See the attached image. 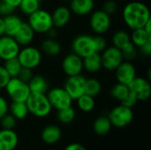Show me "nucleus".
<instances>
[{
	"instance_id": "obj_51",
	"label": "nucleus",
	"mask_w": 151,
	"mask_h": 150,
	"mask_svg": "<svg viewBox=\"0 0 151 150\" xmlns=\"http://www.w3.org/2000/svg\"><path fill=\"white\" fill-rule=\"evenodd\" d=\"M39 2H42V1H43V0H38Z\"/></svg>"
},
{
	"instance_id": "obj_39",
	"label": "nucleus",
	"mask_w": 151,
	"mask_h": 150,
	"mask_svg": "<svg viewBox=\"0 0 151 150\" xmlns=\"http://www.w3.org/2000/svg\"><path fill=\"white\" fill-rule=\"evenodd\" d=\"M104 11H105L107 14L109 15H112L114 14L117 10H118V4L114 1V0H107L104 5H103V9Z\"/></svg>"
},
{
	"instance_id": "obj_14",
	"label": "nucleus",
	"mask_w": 151,
	"mask_h": 150,
	"mask_svg": "<svg viewBox=\"0 0 151 150\" xmlns=\"http://www.w3.org/2000/svg\"><path fill=\"white\" fill-rule=\"evenodd\" d=\"M62 70L67 77L81 74L84 70L82 57L73 52L66 55L62 61Z\"/></svg>"
},
{
	"instance_id": "obj_10",
	"label": "nucleus",
	"mask_w": 151,
	"mask_h": 150,
	"mask_svg": "<svg viewBox=\"0 0 151 150\" xmlns=\"http://www.w3.org/2000/svg\"><path fill=\"white\" fill-rule=\"evenodd\" d=\"M100 54L102 65L107 71H115V69L124 61L121 50L114 46L106 47Z\"/></svg>"
},
{
	"instance_id": "obj_33",
	"label": "nucleus",
	"mask_w": 151,
	"mask_h": 150,
	"mask_svg": "<svg viewBox=\"0 0 151 150\" xmlns=\"http://www.w3.org/2000/svg\"><path fill=\"white\" fill-rule=\"evenodd\" d=\"M40 3L41 2H39L38 0H21L19 8L23 14L29 16L35 11L40 9Z\"/></svg>"
},
{
	"instance_id": "obj_19",
	"label": "nucleus",
	"mask_w": 151,
	"mask_h": 150,
	"mask_svg": "<svg viewBox=\"0 0 151 150\" xmlns=\"http://www.w3.org/2000/svg\"><path fill=\"white\" fill-rule=\"evenodd\" d=\"M19 142V137L13 130H0V150L14 149Z\"/></svg>"
},
{
	"instance_id": "obj_2",
	"label": "nucleus",
	"mask_w": 151,
	"mask_h": 150,
	"mask_svg": "<svg viewBox=\"0 0 151 150\" xmlns=\"http://www.w3.org/2000/svg\"><path fill=\"white\" fill-rule=\"evenodd\" d=\"M26 103L29 113L37 118L47 117L52 111V107L46 94L30 93Z\"/></svg>"
},
{
	"instance_id": "obj_35",
	"label": "nucleus",
	"mask_w": 151,
	"mask_h": 150,
	"mask_svg": "<svg viewBox=\"0 0 151 150\" xmlns=\"http://www.w3.org/2000/svg\"><path fill=\"white\" fill-rule=\"evenodd\" d=\"M124 60L126 61H132L135 59V57L138 55V48L134 46L131 42L127 44L122 50H121Z\"/></svg>"
},
{
	"instance_id": "obj_1",
	"label": "nucleus",
	"mask_w": 151,
	"mask_h": 150,
	"mask_svg": "<svg viewBox=\"0 0 151 150\" xmlns=\"http://www.w3.org/2000/svg\"><path fill=\"white\" fill-rule=\"evenodd\" d=\"M122 18L127 27L134 30L143 27L150 20V11L143 3L133 1L124 7Z\"/></svg>"
},
{
	"instance_id": "obj_50",
	"label": "nucleus",
	"mask_w": 151,
	"mask_h": 150,
	"mask_svg": "<svg viewBox=\"0 0 151 150\" xmlns=\"http://www.w3.org/2000/svg\"><path fill=\"white\" fill-rule=\"evenodd\" d=\"M1 62H2V60H1V58H0V65H1Z\"/></svg>"
},
{
	"instance_id": "obj_20",
	"label": "nucleus",
	"mask_w": 151,
	"mask_h": 150,
	"mask_svg": "<svg viewBox=\"0 0 151 150\" xmlns=\"http://www.w3.org/2000/svg\"><path fill=\"white\" fill-rule=\"evenodd\" d=\"M82 59H83V69L89 73H96L103 67L101 54L98 52H94Z\"/></svg>"
},
{
	"instance_id": "obj_46",
	"label": "nucleus",
	"mask_w": 151,
	"mask_h": 150,
	"mask_svg": "<svg viewBox=\"0 0 151 150\" xmlns=\"http://www.w3.org/2000/svg\"><path fill=\"white\" fill-rule=\"evenodd\" d=\"M2 1L8 4H10L11 6H12L14 8H18L20 2H21V0H2Z\"/></svg>"
},
{
	"instance_id": "obj_5",
	"label": "nucleus",
	"mask_w": 151,
	"mask_h": 150,
	"mask_svg": "<svg viewBox=\"0 0 151 150\" xmlns=\"http://www.w3.org/2000/svg\"><path fill=\"white\" fill-rule=\"evenodd\" d=\"M4 89L12 102H26L31 93L28 84L18 77L11 78Z\"/></svg>"
},
{
	"instance_id": "obj_52",
	"label": "nucleus",
	"mask_w": 151,
	"mask_h": 150,
	"mask_svg": "<svg viewBox=\"0 0 151 150\" xmlns=\"http://www.w3.org/2000/svg\"><path fill=\"white\" fill-rule=\"evenodd\" d=\"M1 2H2V0H0V3H1Z\"/></svg>"
},
{
	"instance_id": "obj_29",
	"label": "nucleus",
	"mask_w": 151,
	"mask_h": 150,
	"mask_svg": "<svg viewBox=\"0 0 151 150\" xmlns=\"http://www.w3.org/2000/svg\"><path fill=\"white\" fill-rule=\"evenodd\" d=\"M77 102V106L78 108L82 111L83 112H90L94 110L96 102H95V97H92L90 95H88L86 94L82 95L80 96L78 99L75 100Z\"/></svg>"
},
{
	"instance_id": "obj_34",
	"label": "nucleus",
	"mask_w": 151,
	"mask_h": 150,
	"mask_svg": "<svg viewBox=\"0 0 151 150\" xmlns=\"http://www.w3.org/2000/svg\"><path fill=\"white\" fill-rule=\"evenodd\" d=\"M4 65L3 66L4 67V69L6 70V72H8V74L11 76V78L13 77H17L20 69H21V65L19 61V59L17 57H13L8 60L4 61Z\"/></svg>"
},
{
	"instance_id": "obj_37",
	"label": "nucleus",
	"mask_w": 151,
	"mask_h": 150,
	"mask_svg": "<svg viewBox=\"0 0 151 150\" xmlns=\"http://www.w3.org/2000/svg\"><path fill=\"white\" fill-rule=\"evenodd\" d=\"M94 41H95L96 51L98 53H101L107 47V42L105 38L101 34H96V36H94Z\"/></svg>"
},
{
	"instance_id": "obj_25",
	"label": "nucleus",
	"mask_w": 151,
	"mask_h": 150,
	"mask_svg": "<svg viewBox=\"0 0 151 150\" xmlns=\"http://www.w3.org/2000/svg\"><path fill=\"white\" fill-rule=\"evenodd\" d=\"M130 40L131 42L139 49L140 47L144 45L148 41L151 40V36L148 34V33L144 30L143 27H142L133 30L132 34H130Z\"/></svg>"
},
{
	"instance_id": "obj_4",
	"label": "nucleus",
	"mask_w": 151,
	"mask_h": 150,
	"mask_svg": "<svg viewBox=\"0 0 151 150\" xmlns=\"http://www.w3.org/2000/svg\"><path fill=\"white\" fill-rule=\"evenodd\" d=\"M17 58L19 59L22 67L34 70L41 65L42 55L38 48L27 45L20 48Z\"/></svg>"
},
{
	"instance_id": "obj_47",
	"label": "nucleus",
	"mask_w": 151,
	"mask_h": 150,
	"mask_svg": "<svg viewBox=\"0 0 151 150\" xmlns=\"http://www.w3.org/2000/svg\"><path fill=\"white\" fill-rule=\"evenodd\" d=\"M46 34H48L49 38H55L57 36V31H56V29H54V27H52L50 30H49Z\"/></svg>"
},
{
	"instance_id": "obj_21",
	"label": "nucleus",
	"mask_w": 151,
	"mask_h": 150,
	"mask_svg": "<svg viewBox=\"0 0 151 150\" xmlns=\"http://www.w3.org/2000/svg\"><path fill=\"white\" fill-rule=\"evenodd\" d=\"M4 19V34L13 36L19 27L22 24V19L19 16L12 13L3 18Z\"/></svg>"
},
{
	"instance_id": "obj_16",
	"label": "nucleus",
	"mask_w": 151,
	"mask_h": 150,
	"mask_svg": "<svg viewBox=\"0 0 151 150\" xmlns=\"http://www.w3.org/2000/svg\"><path fill=\"white\" fill-rule=\"evenodd\" d=\"M35 33L27 22H22L21 26L13 35V38L20 47L30 45L35 39Z\"/></svg>"
},
{
	"instance_id": "obj_45",
	"label": "nucleus",
	"mask_w": 151,
	"mask_h": 150,
	"mask_svg": "<svg viewBox=\"0 0 151 150\" xmlns=\"http://www.w3.org/2000/svg\"><path fill=\"white\" fill-rule=\"evenodd\" d=\"M64 150H86V149L79 143H71L68 146H66V148Z\"/></svg>"
},
{
	"instance_id": "obj_27",
	"label": "nucleus",
	"mask_w": 151,
	"mask_h": 150,
	"mask_svg": "<svg viewBox=\"0 0 151 150\" xmlns=\"http://www.w3.org/2000/svg\"><path fill=\"white\" fill-rule=\"evenodd\" d=\"M111 124L108 117L105 116H101L97 118L94 124H93V129L94 132L98 134V135H105L107 134L111 128Z\"/></svg>"
},
{
	"instance_id": "obj_53",
	"label": "nucleus",
	"mask_w": 151,
	"mask_h": 150,
	"mask_svg": "<svg viewBox=\"0 0 151 150\" xmlns=\"http://www.w3.org/2000/svg\"><path fill=\"white\" fill-rule=\"evenodd\" d=\"M12 150H16V149H12Z\"/></svg>"
},
{
	"instance_id": "obj_3",
	"label": "nucleus",
	"mask_w": 151,
	"mask_h": 150,
	"mask_svg": "<svg viewBox=\"0 0 151 150\" xmlns=\"http://www.w3.org/2000/svg\"><path fill=\"white\" fill-rule=\"evenodd\" d=\"M27 23L35 34H46L53 27L51 13L43 9H38L28 16Z\"/></svg>"
},
{
	"instance_id": "obj_38",
	"label": "nucleus",
	"mask_w": 151,
	"mask_h": 150,
	"mask_svg": "<svg viewBox=\"0 0 151 150\" xmlns=\"http://www.w3.org/2000/svg\"><path fill=\"white\" fill-rule=\"evenodd\" d=\"M33 76H34V73H33L32 69L26 68V67H21V69H20V71H19L17 77L19 80H21L22 81H24L26 83H28Z\"/></svg>"
},
{
	"instance_id": "obj_22",
	"label": "nucleus",
	"mask_w": 151,
	"mask_h": 150,
	"mask_svg": "<svg viewBox=\"0 0 151 150\" xmlns=\"http://www.w3.org/2000/svg\"><path fill=\"white\" fill-rule=\"evenodd\" d=\"M27 84L31 93L46 94L49 90L48 80L42 75H34Z\"/></svg>"
},
{
	"instance_id": "obj_49",
	"label": "nucleus",
	"mask_w": 151,
	"mask_h": 150,
	"mask_svg": "<svg viewBox=\"0 0 151 150\" xmlns=\"http://www.w3.org/2000/svg\"><path fill=\"white\" fill-rule=\"evenodd\" d=\"M150 23H151V19L150 21H148L147 23H146V25L143 27V28H144V30L148 33V34H150L151 36V26H150Z\"/></svg>"
},
{
	"instance_id": "obj_26",
	"label": "nucleus",
	"mask_w": 151,
	"mask_h": 150,
	"mask_svg": "<svg viewBox=\"0 0 151 150\" xmlns=\"http://www.w3.org/2000/svg\"><path fill=\"white\" fill-rule=\"evenodd\" d=\"M9 111L16 119H24L29 113L26 102H12L9 106Z\"/></svg>"
},
{
	"instance_id": "obj_32",
	"label": "nucleus",
	"mask_w": 151,
	"mask_h": 150,
	"mask_svg": "<svg viewBox=\"0 0 151 150\" xmlns=\"http://www.w3.org/2000/svg\"><path fill=\"white\" fill-rule=\"evenodd\" d=\"M130 90L127 85L118 82L111 89V95L113 99L118 101H122L128 94Z\"/></svg>"
},
{
	"instance_id": "obj_18",
	"label": "nucleus",
	"mask_w": 151,
	"mask_h": 150,
	"mask_svg": "<svg viewBox=\"0 0 151 150\" xmlns=\"http://www.w3.org/2000/svg\"><path fill=\"white\" fill-rule=\"evenodd\" d=\"M94 7V0H71L69 9L75 15L86 16L93 11Z\"/></svg>"
},
{
	"instance_id": "obj_9",
	"label": "nucleus",
	"mask_w": 151,
	"mask_h": 150,
	"mask_svg": "<svg viewBox=\"0 0 151 150\" xmlns=\"http://www.w3.org/2000/svg\"><path fill=\"white\" fill-rule=\"evenodd\" d=\"M89 26L95 34L103 35L111 28V15L107 14L103 10H96L91 13L89 19Z\"/></svg>"
},
{
	"instance_id": "obj_30",
	"label": "nucleus",
	"mask_w": 151,
	"mask_h": 150,
	"mask_svg": "<svg viewBox=\"0 0 151 150\" xmlns=\"http://www.w3.org/2000/svg\"><path fill=\"white\" fill-rule=\"evenodd\" d=\"M102 90V84L101 82L95 78L87 79L86 85H85V94L90 95L92 97H96L100 94Z\"/></svg>"
},
{
	"instance_id": "obj_24",
	"label": "nucleus",
	"mask_w": 151,
	"mask_h": 150,
	"mask_svg": "<svg viewBox=\"0 0 151 150\" xmlns=\"http://www.w3.org/2000/svg\"><path fill=\"white\" fill-rule=\"evenodd\" d=\"M41 50L48 56H58L61 51V45L55 38H47L42 42Z\"/></svg>"
},
{
	"instance_id": "obj_8",
	"label": "nucleus",
	"mask_w": 151,
	"mask_h": 150,
	"mask_svg": "<svg viewBox=\"0 0 151 150\" xmlns=\"http://www.w3.org/2000/svg\"><path fill=\"white\" fill-rule=\"evenodd\" d=\"M47 97L53 109L57 111L72 106L73 99L64 88H53L47 92Z\"/></svg>"
},
{
	"instance_id": "obj_42",
	"label": "nucleus",
	"mask_w": 151,
	"mask_h": 150,
	"mask_svg": "<svg viewBox=\"0 0 151 150\" xmlns=\"http://www.w3.org/2000/svg\"><path fill=\"white\" fill-rule=\"evenodd\" d=\"M15 9L16 8H14V7L11 6L10 4L2 1L0 3V16L4 18L7 15H10L14 12Z\"/></svg>"
},
{
	"instance_id": "obj_40",
	"label": "nucleus",
	"mask_w": 151,
	"mask_h": 150,
	"mask_svg": "<svg viewBox=\"0 0 151 150\" xmlns=\"http://www.w3.org/2000/svg\"><path fill=\"white\" fill-rule=\"evenodd\" d=\"M137 102H138V100L136 99V97L131 92H129V94L122 101H120V104L132 109L134 106H135Z\"/></svg>"
},
{
	"instance_id": "obj_13",
	"label": "nucleus",
	"mask_w": 151,
	"mask_h": 150,
	"mask_svg": "<svg viewBox=\"0 0 151 150\" xmlns=\"http://www.w3.org/2000/svg\"><path fill=\"white\" fill-rule=\"evenodd\" d=\"M20 46L13 38V36L4 34L0 37V58L5 61L13 57H17Z\"/></svg>"
},
{
	"instance_id": "obj_48",
	"label": "nucleus",
	"mask_w": 151,
	"mask_h": 150,
	"mask_svg": "<svg viewBox=\"0 0 151 150\" xmlns=\"http://www.w3.org/2000/svg\"><path fill=\"white\" fill-rule=\"evenodd\" d=\"M4 34V19L0 16V37Z\"/></svg>"
},
{
	"instance_id": "obj_31",
	"label": "nucleus",
	"mask_w": 151,
	"mask_h": 150,
	"mask_svg": "<svg viewBox=\"0 0 151 150\" xmlns=\"http://www.w3.org/2000/svg\"><path fill=\"white\" fill-rule=\"evenodd\" d=\"M75 116H76L75 110L72 106L58 111V114H57L58 120L62 124L72 123L74 120Z\"/></svg>"
},
{
	"instance_id": "obj_28",
	"label": "nucleus",
	"mask_w": 151,
	"mask_h": 150,
	"mask_svg": "<svg viewBox=\"0 0 151 150\" xmlns=\"http://www.w3.org/2000/svg\"><path fill=\"white\" fill-rule=\"evenodd\" d=\"M111 42L112 46L119 50H122L127 44H128L131 42L130 34L125 30H118L113 34Z\"/></svg>"
},
{
	"instance_id": "obj_36",
	"label": "nucleus",
	"mask_w": 151,
	"mask_h": 150,
	"mask_svg": "<svg viewBox=\"0 0 151 150\" xmlns=\"http://www.w3.org/2000/svg\"><path fill=\"white\" fill-rule=\"evenodd\" d=\"M16 118L12 114H5L3 118H0V124L3 129L13 130L16 126Z\"/></svg>"
},
{
	"instance_id": "obj_6",
	"label": "nucleus",
	"mask_w": 151,
	"mask_h": 150,
	"mask_svg": "<svg viewBox=\"0 0 151 150\" xmlns=\"http://www.w3.org/2000/svg\"><path fill=\"white\" fill-rule=\"evenodd\" d=\"M72 51L82 58L96 52L94 36L88 34H81L75 36L72 42Z\"/></svg>"
},
{
	"instance_id": "obj_41",
	"label": "nucleus",
	"mask_w": 151,
	"mask_h": 150,
	"mask_svg": "<svg viewBox=\"0 0 151 150\" xmlns=\"http://www.w3.org/2000/svg\"><path fill=\"white\" fill-rule=\"evenodd\" d=\"M10 79L11 76L8 74L4 67L0 65V89H4L6 87Z\"/></svg>"
},
{
	"instance_id": "obj_23",
	"label": "nucleus",
	"mask_w": 151,
	"mask_h": 150,
	"mask_svg": "<svg viewBox=\"0 0 151 150\" xmlns=\"http://www.w3.org/2000/svg\"><path fill=\"white\" fill-rule=\"evenodd\" d=\"M61 129L54 125L48 126L42 132V140L47 144H54L61 138Z\"/></svg>"
},
{
	"instance_id": "obj_43",
	"label": "nucleus",
	"mask_w": 151,
	"mask_h": 150,
	"mask_svg": "<svg viewBox=\"0 0 151 150\" xmlns=\"http://www.w3.org/2000/svg\"><path fill=\"white\" fill-rule=\"evenodd\" d=\"M8 111H9L8 102L3 95H0V118H3L5 114H7Z\"/></svg>"
},
{
	"instance_id": "obj_44",
	"label": "nucleus",
	"mask_w": 151,
	"mask_h": 150,
	"mask_svg": "<svg viewBox=\"0 0 151 150\" xmlns=\"http://www.w3.org/2000/svg\"><path fill=\"white\" fill-rule=\"evenodd\" d=\"M139 49H140V51H141L143 55H145V56H147V57L150 56L151 55V40L148 41L144 45H142V47H140Z\"/></svg>"
},
{
	"instance_id": "obj_17",
	"label": "nucleus",
	"mask_w": 151,
	"mask_h": 150,
	"mask_svg": "<svg viewBox=\"0 0 151 150\" xmlns=\"http://www.w3.org/2000/svg\"><path fill=\"white\" fill-rule=\"evenodd\" d=\"M71 16H72V11L68 7L65 5L58 6L51 13L53 27L57 28H61L65 27L69 23L71 19Z\"/></svg>"
},
{
	"instance_id": "obj_12",
	"label": "nucleus",
	"mask_w": 151,
	"mask_h": 150,
	"mask_svg": "<svg viewBox=\"0 0 151 150\" xmlns=\"http://www.w3.org/2000/svg\"><path fill=\"white\" fill-rule=\"evenodd\" d=\"M130 92L138 101H147L151 95V86L148 79L143 77H135L128 85Z\"/></svg>"
},
{
	"instance_id": "obj_15",
	"label": "nucleus",
	"mask_w": 151,
	"mask_h": 150,
	"mask_svg": "<svg viewBox=\"0 0 151 150\" xmlns=\"http://www.w3.org/2000/svg\"><path fill=\"white\" fill-rule=\"evenodd\" d=\"M115 77L118 82L128 86L136 77V68L131 61L124 60L115 69Z\"/></svg>"
},
{
	"instance_id": "obj_7",
	"label": "nucleus",
	"mask_w": 151,
	"mask_h": 150,
	"mask_svg": "<svg viewBox=\"0 0 151 150\" xmlns=\"http://www.w3.org/2000/svg\"><path fill=\"white\" fill-rule=\"evenodd\" d=\"M108 118L110 119L111 126L122 128L131 124L134 118V113L131 108L120 104L114 107L110 111Z\"/></svg>"
},
{
	"instance_id": "obj_11",
	"label": "nucleus",
	"mask_w": 151,
	"mask_h": 150,
	"mask_svg": "<svg viewBox=\"0 0 151 150\" xmlns=\"http://www.w3.org/2000/svg\"><path fill=\"white\" fill-rule=\"evenodd\" d=\"M87 78L81 74L67 77L65 81L64 88L70 95L73 100L78 99L85 94V85Z\"/></svg>"
}]
</instances>
